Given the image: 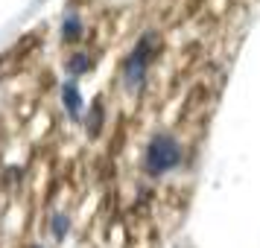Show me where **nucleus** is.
<instances>
[{
	"label": "nucleus",
	"mask_w": 260,
	"mask_h": 248,
	"mask_svg": "<svg viewBox=\"0 0 260 248\" xmlns=\"http://www.w3.org/2000/svg\"><path fill=\"white\" fill-rule=\"evenodd\" d=\"M184 161V149L178 143L176 134L170 131H158L149 137L146 149H143V172L152 178H161L167 172H173L176 166H181Z\"/></svg>",
	"instance_id": "nucleus-1"
},
{
	"label": "nucleus",
	"mask_w": 260,
	"mask_h": 248,
	"mask_svg": "<svg viewBox=\"0 0 260 248\" xmlns=\"http://www.w3.org/2000/svg\"><path fill=\"white\" fill-rule=\"evenodd\" d=\"M155 32H146V36L135 44V50H132L129 56H126V61H123V85H126V91H138L143 85V76H146V67H149V59H152L155 53Z\"/></svg>",
	"instance_id": "nucleus-2"
},
{
	"label": "nucleus",
	"mask_w": 260,
	"mask_h": 248,
	"mask_svg": "<svg viewBox=\"0 0 260 248\" xmlns=\"http://www.w3.org/2000/svg\"><path fill=\"white\" fill-rule=\"evenodd\" d=\"M61 102H64V111L71 114V120L82 117V94H79L76 82H64L61 85Z\"/></svg>",
	"instance_id": "nucleus-3"
},
{
	"label": "nucleus",
	"mask_w": 260,
	"mask_h": 248,
	"mask_svg": "<svg viewBox=\"0 0 260 248\" xmlns=\"http://www.w3.org/2000/svg\"><path fill=\"white\" fill-rule=\"evenodd\" d=\"M103 120H106V111H103V99L96 96L94 102H91V114H88V123H85L91 137H96V134L103 131Z\"/></svg>",
	"instance_id": "nucleus-4"
},
{
	"label": "nucleus",
	"mask_w": 260,
	"mask_h": 248,
	"mask_svg": "<svg viewBox=\"0 0 260 248\" xmlns=\"http://www.w3.org/2000/svg\"><path fill=\"white\" fill-rule=\"evenodd\" d=\"M79 36H82V21L76 15H68L64 24H61V38L64 41H79Z\"/></svg>",
	"instance_id": "nucleus-5"
},
{
	"label": "nucleus",
	"mask_w": 260,
	"mask_h": 248,
	"mask_svg": "<svg viewBox=\"0 0 260 248\" xmlns=\"http://www.w3.org/2000/svg\"><path fill=\"white\" fill-rule=\"evenodd\" d=\"M91 70V59H88V53H76L68 59V73L71 76H82V73Z\"/></svg>",
	"instance_id": "nucleus-6"
},
{
	"label": "nucleus",
	"mask_w": 260,
	"mask_h": 248,
	"mask_svg": "<svg viewBox=\"0 0 260 248\" xmlns=\"http://www.w3.org/2000/svg\"><path fill=\"white\" fill-rule=\"evenodd\" d=\"M68 228H71V219H68L64 213H56V216H53V236H56V239H64Z\"/></svg>",
	"instance_id": "nucleus-7"
}]
</instances>
